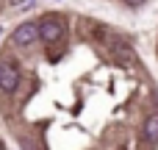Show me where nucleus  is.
<instances>
[{"label":"nucleus","mask_w":158,"mask_h":150,"mask_svg":"<svg viewBox=\"0 0 158 150\" xmlns=\"http://www.w3.org/2000/svg\"><path fill=\"white\" fill-rule=\"evenodd\" d=\"M64 31H67V25L61 22V17H44V19H39V39H44L47 45L58 42L64 36Z\"/></svg>","instance_id":"1"},{"label":"nucleus","mask_w":158,"mask_h":150,"mask_svg":"<svg viewBox=\"0 0 158 150\" xmlns=\"http://www.w3.org/2000/svg\"><path fill=\"white\" fill-rule=\"evenodd\" d=\"M144 139L147 142H158V111H153L150 117H147V122H144Z\"/></svg>","instance_id":"4"},{"label":"nucleus","mask_w":158,"mask_h":150,"mask_svg":"<svg viewBox=\"0 0 158 150\" xmlns=\"http://www.w3.org/2000/svg\"><path fill=\"white\" fill-rule=\"evenodd\" d=\"M39 39V22H22L14 33H11V42L19 45V47H28Z\"/></svg>","instance_id":"2"},{"label":"nucleus","mask_w":158,"mask_h":150,"mask_svg":"<svg viewBox=\"0 0 158 150\" xmlns=\"http://www.w3.org/2000/svg\"><path fill=\"white\" fill-rule=\"evenodd\" d=\"M22 3H31V0H14V6H22Z\"/></svg>","instance_id":"6"},{"label":"nucleus","mask_w":158,"mask_h":150,"mask_svg":"<svg viewBox=\"0 0 158 150\" xmlns=\"http://www.w3.org/2000/svg\"><path fill=\"white\" fill-rule=\"evenodd\" d=\"M17 86H19V70H17V64L0 61V89L3 92H14Z\"/></svg>","instance_id":"3"},{"label":"nucleus","mask_w":158,"mask_h":150,"mask_svg":"<svg viewBox=\"0 0 158 150\" xmlns=\"http://www.w3.org/2000/svg\"><path fill=\"white\" fill-rule=\"evenodd\" d=\"M0 33H3V31H0Z\"/></svg>","instance_id":"7"},{"label":"nucleus","mask_w":158,"mask_h":150,"mask_svg":"<svg viewBox=\"0 0 158 150\" xmlns=\"http://www.w3.org/2000/svg\"><path fill=\"white\" fill-rule=\"evenodd\" d=\"M125 3H128V6H142L144 0H125Z\"/></svg>","instance_id":"5"}]
</instances>
